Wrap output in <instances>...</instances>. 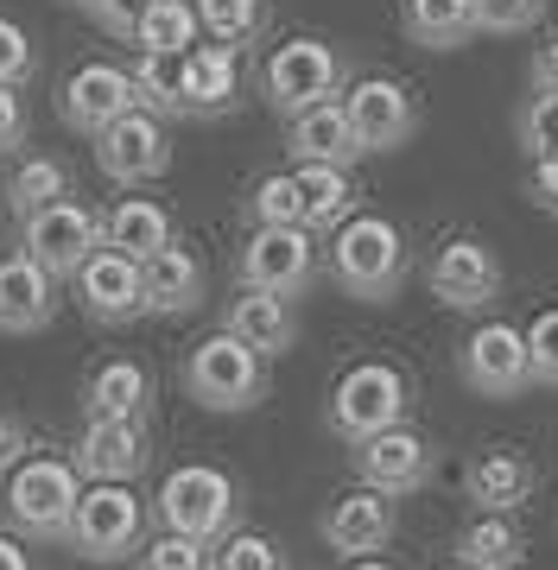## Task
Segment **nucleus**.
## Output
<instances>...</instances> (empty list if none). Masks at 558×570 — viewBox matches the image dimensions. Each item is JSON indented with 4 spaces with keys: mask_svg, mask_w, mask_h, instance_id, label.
I'll list each match as a JSON object with an SVG mask.
<instances>
[{
    "mask_svg": "<svg viewBox=\"0 0 558 570\" xmlns=\"http://www.w3.org/2000/svg\"><path fill=\"white\" fill-rule=\"evenodd\" d=\"M407 406H413V387H407V374L388 362H362L350 367L331 393V431L343 444H362L374 431L388 425H407Z\"/></svg>",
    "mask_w": 558,
    "mask_h": 570,
    "instance_id": "39448f33",
    "label": "nucleus"
},
{
    "mask_svg": "<svg viewBox=\"0 0 558 570\" xmlns=\"http://www.w3.org/2000/svg\"><path fill=\"white\" fill-rule=\"evenodd\" d=\"M140 570H209V546L190 539V532H159L140 551Z\"/></svg>",
    "mask_w": 558,
    "mask_h": 570,
    "instance_id": "4c0bfd02",
    "label": "nucleus"
},
{
    "mask_svg": "<svg viewBox=\"0 0 558 570\" xmlns=\"http://www.w3.org/2000/svg\"><path fill=\"white\" fill-rule=\"evenodd\" d=\"M343 108H350V127H355L362 153H400L419 134V102L393 77H362L343 96Z\"/></svg>",
    "mask_w": 558,
    "mask_h": 570,
    "instance_id": "f8f14e48",
    "label": "nucleus"
},
{
    "mask_svg": "<svg viewBox=\"0 0 558 570\" xmlns=\"http://www.w3.org/2000/svg\"><path fill=\"white\" fill-rule=\"evenodd\" d=\"M407 39L425 51H457L476 39V7L470 0H407Z\"/></svg>",
    "mask_w": 558,
    "mask_h": 570,
    "instance_id": "cd10ccee",
    "label": "nucleus"
},
{
    "mask_svg": "<svg viewBox=\"0 0 558 570\" xmlns=\"http://www.w3.org/2000/svg\"><path fill=\"white\" fill-rule=\"evenodd\" d=\"M77 494H84V469L77 463H63V456L20 463L13 482H7V520H13V532H26V539H70Z\"/></svg>",
    "mask_w": 558,
    "mask_h": 570,
    "instance_id": "7ed1b4c3",
    "label": "nucleus"
},
{
    "mask_svg": "<svg viewBox=\"0 0 558 570\" xmlns=\"http://www.w3.org/2000/svg\"><path fill=\"white\" fill-rule=\"evenodd\" d=\"M311 228L286 223V228H254L242 242V285H261V292H280V298H298L311 285Z\"/></svg>",
    "mask_w": 558,
    "mask_h": 570,
    "instance_id": "9b49d317",
    "label": "nucleus"
},
{
    "mask_svg": "<svg viewBox=\"0 0 558 570\" xmlns=\"http://www.w3.org/2000/svg\"><path fill=\"white\" fill-rule=\"evenodd\" d=\"M70 7H84V13H96V0H70Z\"/></svg>",
    "mask_w": 558,
    "mask_h": 570,
    "instance_id": "09e8293b",
    "label": "nucleus"
},
{
    "mask_svg": "<svg viewBox=\"0 0 558 570\" xmlns=\"http://www.w3.org/2000/svg\"><path fill=\"white\" fill-rule=\"evenodd\" d=\"M197 39H204V26H197V0H153L146 20H140V32H134V45H140V51H159V58H185Z\"/></svg>",
    "mask_w": 558,
    "mask_h": 570,
    "instance_id": "c756f323",
    "label": "nucleus"
},
{
    "mask_svg": "<svg viewBox=\"0 0 558 570\" xmlns=\"http://www.w3.org/2000/svg\"><path fill=\"white\" fill-rule=\"evenodd\" d=\"M444 570H470V564H463V558H457V564H444Z\"/></svg>",
    "mask_w": 558,
    "mask_h": 570,
    "instance_id": "8fccbe9b",
    "label": "nucleus"
},
{
    "mask_svg": "<svg viewBox=\"0 0 558 570\" xmlns=\"http://www.w3.org/2000/svg\"><path fill=\"white\" fill-rule=\"evenodd\" d=\"M527 82H533V96L539 89H558V39H546L533 51V63H527Z\"/></svg>",
    "mask_w": 558,
    "mask_h": 570,
    "instance_id": "c03bdc74",
    "label": "nucleus"
},
{
    "mask_svg": "<svg viewBox=\"0 0 558 570\" xmlns=\"http://www.w3.org/2000/svg\"><path fill=\"white\" fill-rule=\"evenodd\" d=\"M350 570H393V564H381V558H355Z\"/></svg>",
    "mask_w": 558,
    "mask_h": 570,
    "instance_id": "de8ad7c7",
    "label": "nucleus"
},
{
    "mask_svg": "<svg viewBox=\"0 0 558 570\" xmlns=\"http://www.w3.org/2000/svg\"><path fill=\"white\" fill-rule=\"evenodd\" d=\"M425 285H432V298L444 311H482V305H496V292H501V261L482 242L457 235V242H444L432 254Z\"/></svg>",
    "mask_w": 558,
    "mask_h": 570,
    "instance_id": "ddd939ff",
    "label": "nucleus"
},
{
    "mask_svg": "<svg viewBox=\"0 0 558 570\" xmlns=\"http://www.w3.org/2000/svg\"><path fill=\"white\" fill-rule=\"evenodd\" d=\"M70 279H77V305H84V317H96V324H108V330L134 324V317L146 311L140 261H127V254H115V247H96Z\"/></svg>",
    "mask_w": 558,
    "mask_h": 570,
    "instance_id": "4468645a",
    "label": "nucleus"
},
{
    "mask_svg": "<svg viewBox=\"0 0 558 570\" xmlns=\"http://www.w3.org/2000/svg\"><path fill=\"white\" fill-rule=\"evenodd\" d=\"M355 475H362L369 489L400 501V494L425 489V475H432V444H425L413 425H388V431H374V438L355 444Z\"/></svg>",
    "mask_w": 558,
    "mask_h": 570,
    "instance_id": "2eb2a0df",
    "label": "nucleus"
},
{
    "mask_svg": "<svg viewBox=\"0 0 558 570\" xmlns=\"http://www.w3.org/2000/svg\"><path fill=\"white\" fill-rule=\"evenodd\" d=\"M146 7H153V0H96V26L115 32V39H134L140 20H146Z\"/></svg>",
    "mask_w": 558,
    "mask_h": 570,
    "instance_id": "a19ab883",
    "label": "nucleus"
},
{
    "mask_svg": "<svg viewBox=\"0 0 558 570\" xmlns=\"http://www.w3.org/2000/svg\"><path fill=\"white\" fill-rule=\"evenodd\" d=\"M470 7H476V32H496V39H515L546 13V0H470Z\"/></svg>",
    "mask_w": 558,
    "mask_h": 570,
    "instance_id": "e433bc0d",
    "label": "nucleus"
},
{
    "mask_svg": "<svg viewBox=\"0 0 558 570\" xmlns=\"http://www.w3.org/2000/svg\"><path fill=\"white\" fill-rule=\"evenodd\" d=\"M0 197H7V204H13V216L26 223L32 209H45V204H58V197H70V165H63V159H20Z\"/></svg>",
    "mask_w": 558,
    "mask_h": 570,
    "instance_id": "2f4dec72",
    "label": "nucleus"
},
{
    "mask_svg": "<svg viewBox=\"0 0 558 570\" xmlns=\"http://www.w3.org/2000/svg\"><path fill=\"white\" fill-rule=\"evenodd\" d=\"M527 355H533V381L539 387H558V311H539L533 330H527Z\"/></svg>",
    "mask_w": 558,
    "mask_h": 570,
    "instance_id": "ea45409f",
    "label": "nucleus"
},
{
    "mask_svg": "<svg viewBox=\"0 0 558 570\" xmlns=\"http://www.w3.org/2000/svg\"><path fill=\"white\" fill-rule=\"evenodd\" d=\"M286 153L298 165H355L362 146H355L350 108L331 96V102H311L298 115H286Z\"/></svg>",
    "mask_w": 558,
    "mask_h": 570,
    "instance_id": "aec40b11",
    "label": "nucleus"
},
{
    "mask_svg": "<svg viewBox=\"0 0 558 570\" xmlns=\"http://www.w3.org/2000/svg\"><path fill=\"white\" fill-rule=\"evenodd\" d=\"M146 463H153L146 419H84L77 469H84L89 482H134Z\"/></svg>",
    "mask_w": 558,
    "mask_h": 570,
    "instance_id": "f3484780",
    "label": "nucleus"
},
{
    "mask_svg": "<svg viewBox=\"0 0 558 570\" xmlns=\"http://www.w3.org/2000/svg\"><path fill=\"white\" fill-rule=\"evenodd\" d=\"M267 355L248 348L235 330H216L204 343L185 355V393L197 400L204 412H248L261 406V393H267Z\"/></svg>",
    "mask_w": 558,
    "mask_h": 570,
    "instance_id": "f03ea898",
    "label": "nucleus"
},
{
    "mask_svg": "<svg viewBox=\"0 0 558 570\" xmlns=\"http://www.w3.org/2000/svg\"><path fill=\"white\" fill-rule=\"evenodd\" d=\"M146 532V508L127 482H89L77 494V513H70V539L63 546L96 558V564H121L127 551H140Z\"/></svg>",
    "mask_w": 558,
    "mask_h": 570,
    "instance_id": "20e7f679",
    "label": "nucleus"
},
{
    "mask_svg": "<svg viewBox=\"0 0 558 570\" xmlns=\"http://www.w3.org/2000/svg\"><path fill=\"white\" fill-rule=\"evenodd\" d=\"M515 140H520V153H527V159H546V153H558V89H539L533 102L520 108Z\"/></svg>",
    "mask_w": 558,
    "mask_h": 570,
    "instance_id": "f704fd0d",
    "label": "nucleus"
},
{
    "mask_svg": "<svg viewBox=\"0 0 558 570\" xmlns=\"http://www.w3.org/2000/svg\"><path fill=\"white\" fill-rule=\"evenodd\" d=\"M393 527H400L393 520V494L362 482L355 494L331 501V513H324V546L343 551V558H374V551H388Z\"/></svg>",
    "mask_w": 558,
    "mask_h": 570,
    "instance_id": "6ab92c4d",
    "label": "nucleus"
},
{
    "mask_svg": "<svg viewBox=\"0 0 558 570\" xmlns=\"http://www.w3.org/2000/svg\"><path fill=\"white\" fill-rule=\"evenodd\" d=\"M527 197H533L546 216H558V153L533 159V178H527Z\"/></svg>",
    "mask_w": 558,
    "mask_h": 570,
    "instance_id": "37998d69",
    "label": "nucleus"
},
{
    "mask_svg": "<svg viewBox=\"0 0 558 570\" xmlns=\"http://www.w3.org/2000/svg\"><path fill=\"white\" fill-rule=\"evenodd\" d=\"M197 26H204L216 45H242L261 39V26H267V0H197Z\"/></svg>",
    "mask_w": 558,
    "mask_h": 570,
    "instance_id": "473e14b6",
    "label": "nucleus"
},
{
    "mask_svg": "<svg viewBox=\"0 0 558 570\" xmlns=\"http://www.w3.org/2000/svg\"><path fill=\"white\" fill-rule=\"evenodd\" d=\"M32 70H39V51H32V39H26V26L0 13V82L26 89V82H32Z\"/></svg>",
    "mask_w": 558,
    "mask_h": 570,
    "instance_id": "58836bf2",
    "label": "nucleus"
},
{
    "mask_svg": "<svg viewBox=\"0 0 558 570\" xmlns=\"http://www.w3.org/2000/svg\"><path fill=\"white\" fill-rule=\"evenodd\" d=\"M153 374L140 362H102L84 381V419H146Z\"/></svg>",
    "mask_w": 558,
    "mask_h": 570,
    "instance_id": "b1692460",
    "label": "nucleus"
},
{
    "mask_svg": "<svg viewBox=\"0 0 558 570\" xmlns=\"http://www.w3.org/2000/svg\"><path fill=\"white\" fill-rule=\"evenodd\" d=\"M96 247H102V216L84 209V204H70V197L32 209L20 223V254H32L51 279H70Z\"/></svg>",
    "mask_w": 558,
    "mask_h": 570,
    "instance_id": "6e6552de",
    "label": "nucleus"
},
{
    "mask_svg": "<svg viewBox=\"0 0 558 570\" xmlns=\"http://www.w3.org/2000/svg\"><path fill=\"white\" fill-rule=\"evenodd\" d=\"M13 146H26V102H20L13 82H0V159H7Z\"/></svg>",
    "mask_w": 558,
    "mask_h": 570,
    "instance_id": "79ce46f5",
    "label": "nucleus"
},
{
    "mask_svg": "<svg viewBox=\"0 0 558 570\" xmlns=\"http://www.w3.org/2000/svg\"><path fill=\"white\" fill-rule=\"evenodd\" d=\"M134 102L159 121H178L185 108V58H159V51H140V70H134Z\"/></svg>",
    "mask_w": 558,
    "mask_h": 570,
    "instance_id": "7c9ffc66",
    "label": "nucleus"
},
{
    "mask_svg": "<svg viewBox=\"0 0 558 570\" xmlns=\"http://www.w3.org/2000/svg\"><path fill=\"white\" fill-rule=\"evenodd\" d=\"M0 570H32V558H26L13 539H0Z\"/></svg>",
    "mask_w": 558,
    "mask_h": 570,
    "instance_id": "49530a36",
    "label": "nucleus"
},
{
    "mask_svg": "<svg viewBox=\"0 0 558 570\" xmlns=\"http://www.w3.org/2000/svg\"><path fill=\"white\" fill-rule=\"evenodd\" d=\"M96 165H102L108 184H127V190L166 178V165H172L166 121L146 115V108H127L121 121H108L102 134H96Z\"/></svg>",
    "mask_w": 558,
    "mask_h": 570,
    "instance_id": "1a4fd4ad",
    "label": "nucleus"
},
{
    "mask_svg": "<svg viewBox=\"0 0 558 570\" xmlns=\"http://www.w3.org/2000/svg\"><path fill=\"white\" fill-rule=\"evenodd\" d=\"M102 247H115L127 261H153L159 247H172V216L146 197H127L102 216Z\"/></svg>",
    "mask_w": 558,
    "mask_h": 570,
    "instance_id": "a878e982",
    "label": "nucleus"
},
{
    "mask_svg": "<svg viewBox=\"0 0 558 570\" xmlns=\"http://www.w3.org/2000/svg\"><path fill=\"white\" fill-rule=\"evenodd\" d=\"M127 108H140V102H134V70H121V63H84L58 96L63 127H70V134H89V140H96L108 121H121Z\"/></svg>",
    "mask_w": 558,
    "mask_h": 570,
    "instance_id": "dca6fc26",
    "label": "nucleus"
},
{
    "mask_svg": "<svg viewBox=\"0 0 558 570\" xmlns=\"http://www.w3.org/2000/svg\"><path fill=\"white\" fill-rule=\"evenodd\" d=\"M51 317H58V279L32 254H7L0 261V330L39 336V330H51Z\"/></svg>",
    "mask_w": 558,
    "mask_h": 570,
    "instance_id": "a211bd4d",
    "label": "nucleus"
},
{
    "mask_svg": "<svg viewBox=\"0 0 558 570\" xmlns=\"http://www.w3.org/2000/svg\"><path fill=\"white\" fill-rule=\"evenodd\" d=\"M248 223L254 228H286V223H305V197H298V178L292 171H273L248 190Z\"/></svg>",
    "mask_w": 558,
    "mask_h": 570,
    "instance_id": "72a5a7b5",
    "label": "nucleus"
},
{
    "mask_svg": "<svg viewBox=\"0 0 558 570\" xmlns=\"http://www.w3.org/2000/svg\"><path fill=\"white\" fill-rule=\"evenodd\" d=\"M223 330H235V336H242L248 348H261V355H286V348L298 343L292 298H280V292H261V285H242V292L228 298Z\"/></svg>",
    "mask_w": 558,
    "mask_h": 570,
    "instance_id": "412c9836",
    "label": "nucleus"
},
{
    "mask_svg": "<svg viewBox=\"0 0 558 570\" xmlns=\"http://www.w3.org/2000/svg\"><path fill=\"white\" fill-rule=\"evenodd\" d=\"M457 558L470 570H520L527 539H520V527L508 513H482V520H470V527L457 532Z\"/></svg>",
    "mask_w": 558,
    "mask_h": 570,
    "instance_id": "bb28decb",
    "label": "nucleus"
},
{
    "mask_svg": "<svg viewBox=\"0 0 558 570\" xmlns=\"http://www.w3.org/2000/svg\"><path fill=\"white\" fill-rule=\"evenodd\" d=\"M331 273L336 285L362 305H388L407 279V235L388 216H343L331 242Z\"/></svg>",
    "mask_w": 558,
    "mask_h": 570,
    "instance_id": "f257e3e1",
    "label": "nucleus"
},
{
    "mask_svg": "<svg viewBox=\"0 0 558 570\" xmlns=\"http://www.w3.org/2000/svg\"><path fill=\"white\" fill-rule=\"evenodd\" d=\"M298 197H305V228H336L355 209L350 165H298Z\"/></svg>",
    "mask_w": 558,
    "mask_h": 570,
    "instance_id": "c85d7f7f",
    "label": "nucleus"
},
{
    "mask_svg": "<svg viewBox=\"0 0 558 570\" xmlns=\"http://www.w3.org/2000/svg\"><path fill=\"white\" fill-rule=\"evenodd\" d=\"M343 58H336V45L324 39H286L273 45V58L261 63V96H267L280 115H298L311 102H331L336 89H343Z\"/></svg>",
    "mask_w": 558,
    "mask_h": 570,
    "instance_id": "0eeeda50",
    "label": "nucleus"
},
{
    "mask_svg": "<svg viewBox=\"0 0 558 570\" xmlns=\"http://www.w3.org/2000/svg\"><path fill=\"white\" fill-rule=\"evenodd\" d=\"M140 292L153 317H185V311L204 305V266L190 247H159L153 261H140Z\"/></svg>",
    "mask_w": 558,
    "mask_h": 570,
    "instance_id": "4be33fe9",
    "label": "nucleus"
},
{
    "mask_svg": "<svg viewBox=\"0 0 558 570\" xmlns=\"http://www.w3.org/2000/svg\"><path fill=\"white\" fill-rule=\"evenodd\" d=\"M235 508H242L235 482L209 463L172 469L166 489H159V520H166V532H190L204 546H216L223 532H235Z\"/></svg>",
    "mask_w": 558,
    "mask_h": 570,
    "instance_id": "423d86ee",
    "label": "nucleus"
},
{
    "mask_svg": "<svg viewBox=\"0 0 558 570\" xmlns=\"http://www.w3.org/2000/svg\"><path fill=\"white\" fill-rule=\"evenodd\" d=\"M533 463L515 456V450H482L470 469H463V494H470L482 513H515L527 494H533Z\"/></svg>",
    "mask_w": 558,
    "mask_h": 570,
    "instance_id": "5701e85b",
    "label": "nucleus"
},
{
    "mask_svg": "<svg viewBox=\"0 0 558 570\" xmlns=\"http://www.w3.org/2000/svg\"><path fill=\"white\" fill-rule=\"evenodd\" d=\"M209 570H286V564H280V546L267 532H223Z\"/></svg>",
    "mask_w": 558,
    "mask_h": 570,
    "instance_id": "c9c22d12",
    "label": "nucleus"
},
{
    "mask_svg": "<svg viewBox=\"0 0 558 570\" xmlns=\"http://www.w3.org/2000/svg\"><path fill=\"white\" fill-rule=\"evenodd\" d=\"M463 367V387L482 393V400H515V393L533 387V355H527V330L515 324H482L457 355Z\"/></svg>",
    "mask_w": 558,
    "mask_h": 570,
    "instance_id": "9d476101",
    "label": "nucleus"
},
{
    "mask_svg": "<svg viewBox=\"0 0 558 570\" xmlns=\"http://www.w3.org/2000/svg\"><path fill=\"white\" fill-rule=\"evenodd\" d=\"M20 450H26V425L13 419V412H0V475L20 463Z\"/></svg>",
    "mask_w": 558,
    "mask_h": 570,
    "instance_id": "a18cd8bd",
    "label": "nucleus"
},
{
    "mask_svg": "<svg viewBox=\"0 0 558 570\" xmlns=\"http://www.w3.org/2000/svg\"><path fill=\"white\" fill-rule=\"evenodd\" d=\"M235 45H190L185 51V108L190 115H228L235 108Z\"/></svg>",
    "mask_w": 558,
    "mask_h": 570,
    "instance_id": "393cba45",
    "label": "nucleus"
}]
</instances>
